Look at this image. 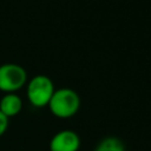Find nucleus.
Segmentation results:
<instances>
[{"instance_id": "nucleus-1", "label": "nucleus", "mask_w": 151, "mask_h": 151, "mask_svg": "<svg viewBox=\"0 0 151 151\" xmlns=\"http://www.w3.org/2000/svg\"><path fill=\"white\" fill-rule=\"evenodd\" d=\"M47 106L51 113L57 118L67 119L78 112L80 107V98L74 90L70 87H61L54 90Z\"/></svg>"}, {"instance_id": "nucleus-2", "label": "nucleus", "mask_w": 151, "mask_h": 151, "mask_svg": "<svg viewBox=\"0 0 151 151\" xmlns=\"http://www.w3.org/2000/svg\"><path fill=\"white\" fill-rule=\"evenodd\" d=\"M54 90L55 88L53 81L50 77L44 74L34 76L27 83V99L35 107L47 106L53 96Z\"/></svg>"}, {"instance_id": "nucleus-3", "label": "nucleus", "mask_w": 151, "mask_h": 151, "mask_svg": "<svg viewBox=\"0 0 151 151\" xmlns=\"http://www.w3.org/2000/svg\"><path fill=\"white\" fill-rule=\"evenodd\" d=\"M27 83L26 70L14 63L0 65V91L15 93Z\"/></svg>"}, {"instance_id": "nucleus-4", "label": "nucleus", "mask_w": 151, "mask_h": 151, "mask_svg": "<svg viewBox=\"0 0 151 151\" xmlns=\"http://www.w3.org/2000/svg\"><path fill=\"white\" fill-rule=\"evenodd\" d=\"M79 147L80 137L72 130L57 132L50 142V151H78Z\"/></svg>"}, {"instance_id": "nucleus-5", "label": "nucleus", "mask_w": 151, "mask_h": 151, "mask_svg": "<svg viewBox=\"0 0 151 151\" xmlns=\"http://www.w3.org/2000/svg\"><path fill=\"white\" fill-rule=\"evenodd\" d=\"M22 109V100L17 93H5L0 99V111L7 117L17 116Z\"/></svg>"}, {"instance_id": "nucleus-6", "label": "nucleus", "mask_w": 151, "mask_h": 151, "mask_svg": "<svg viewBox=\"0 0 151 151\" xmlns=\"http://www.w3.org/2000/svg\"><path fill=\"white\" fill-rule=\"evenodd\" d=\"M94 151H125V146L119 138L109 136L97 144Z\"/></svg>"}, {"instance_id": "nucleus-7", "label": "nucleus", "mask_w": 151, "mask_h": 151, "mask_svg": "<svg viewBox=\"0 0 151 151\" xmlns=\"http://www.w3.org/2000/svg\"><path fill=\"white\" fill-rule=\"evenodd\" d=\"M8 119L1 111H0V137L6 132L7 127H8Z\"/></svg>"}]
</instances>
